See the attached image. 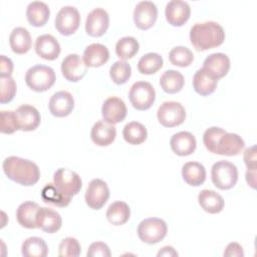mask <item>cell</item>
I'll return each instance as SVG.
<instances>
[{
	"label": "cell",
	"instance_id": "44dd1931",
	"mask_svg": "<svg viewBox=\"0 0 257 257\" xmlns=\"http://www.w3.org/2000/svg\"><path fill=\"white\" fill-rule=\"evenodd\" d=\"M37 228H40L46 233H55L57 232L62 225V219L58 212L43 207L39 208L36 216Z\"/></svg>",
	"mask_w": 257,
	"mask_h": 257
},
{
	"label": "cell",
	"instance_id": "74e56055",
	"mask_svg": "<svg viewBox=\"0 0 257 257\" xmlns=\"http://www.w3.org/2000/svg\"><path fill=\"white\" fill-rule=\"evenodd\" d=\"M132 75V67L124 60L115 61L109 68V76L115 84L125 83Z\"/></svg>",
	"mask_w": 257,
	"mask_h": 257
},
{
	"label": "cell",
	"instance_id": "ab89813d",
	"mask_svg": "<svg viewBox=\"0 0 257 257\" xmlns=\"http://www.w3.org/2000/svg\"><path fill=\"white\" fill-rule=\"evenodd\" d=\"M80 244L73 237L64 238L58 246V255L60 257H77L80 255Z\"/></svg>",
	"mask_w": 257,
	"mask_h": 257
},
{
	"label": "cell",
	"instance_id": "4316f807",
	"mask_svg": "<svg viewBox=\"0 0 257 257\" xmlns=\"http://www.w3.org/2000/svg\"><path fill=\"white\" fill-rule=\"evenodd\" d=\"M218 84V79L213 77L204 68H200L195 72L193 77V87L195 91L203 96L212 94Z\"/></svg>",
	"mask_w": 257,
	"mask_h": 257
},
{
	"label": "cell",
	"instance_id": "ffe728a7",
	"mask_svg": "<svg viewBox=\"0 0 257 257\" xmlns=\"http://www.w3.org/2000/svg\"><path fill=\"white\" fill-rule=\"evenodd\" d=\"M60 44L51 34H42L35 40L36 53L46 60H54L60 54Z\"/></svg>",
	"mask_w": 257,
	"mask_h": 257
},
{
	"label": "cell",
	"instance_id": "e575fe53",
	"mask_svg": "<svg viewBox=\"0 0 257 257\" xmlns=\"http://www.w3.org/2000/svg\"><path fill=\"white\" fill-rule=\"evenodd\" d=\"M164 64L163 57L156 52H149L143 55L138 62V70L142 74H154L162 68Z\"/></svg>",
	"mask_w": 257,
	"mask_h": 257
},
{
	"label": "cell",
	"instance_id": "7a4b0ae2",
	"mask_svg": "<svg viewBox=\"0 0 257 257\" xmlns=\"http://www.w3.org/2000/svg\"><path fill=\"white\" fill-rule=\"evenodd\" d=\"M190 40L196 50L205 51L220 46L225 40V31L214 21L196 23L190 30Z\"/></svg>",
	"mask_w": 257,
	"mask_h": 257
},
{
	"label": "cell",
	"instance_id": "7402d4cb",
	"mask_svg": "<svg viewBox=\"0 0 257 257\" xmlns=\"http://www.w3.org/2000/svg\"><path fill=\"white\" fill-rule=\"evenodd\" d=\"M116 137V128L114 124L108 123L105 120L96 121L91 127L90 138L92 142L99 147L109 146Z\"/></svg>",
	"mask_w": 257,
	"mask_h": 257
},
{
	"label": "cell",
	"instance_id": "f1b7e54d",
	"mask_svg": "<svg viewBox=\"0 0 257 257\" xmlns=\"http://www.w3.org/2000/svg\"><path fill=\"white\" fill-rule=\"evenodd\" d=\"M9 44L12 51L16 54H24L31 48V36L24 27H16L9 36Z\"/></svg>",
	"mask_w": 257,
	"mask_h": 257
},
{
	"label": "cell",
	"instance_id": "f35d334b",
	"mask_svg": "<svg viewBox=\"0 0 257 257\" xmlns=\"http://www.w3.org/2000/svg\"><path fill=\"white\" fill-rule=\"evenodd\" d=\"M169 59L176 66L186 67L193 62L194 54L188 47L176 46L170 51Z\"/></svg>",
	"mask_w": 257,
	"mask_h": 257
},
{
	"label": "cell",
	"instance_id": "f6af8a7d",
	"mask_svg": "<svg viewBox=\"0 0 257 257\" xmlns=\"http://www.w3.org/2000/svg\"><path fill=\"white\" fill-rule=\"evenodd\" d=\"M244 163L248 170H256L257 158H256V146L253 145L247 148L244 153Z\"/></svg>",
	"mask_w": 257,
	"mask_h": 257
},
{
	"label": "cell",
	"instance_id": "5b68a950",
	"mask_svg": "<svg viewBox=\"0 0 257 257\" xmlns=\"http://www.w3.org/2000/svg\"><path fill=\"white\" fill-rule=\"evenodd\" d=\"M168 232V226L163 219L147 218L138 226L139 238L147 244H156L162 241Z\"/></svg>",
	"mask_w": 257,
	"mask_h": 257
},
{
	"label": "cell",
	"instance_id": "7bdbcfd3",
	"mask_svg": "<svg viewBox=\"0 0 257 257\" xmlns=\"http://www.w3.org/2000/svg\"><path fill=\"white\" fill-rule=\"evenodd\" d=\"M17 131L16 120L14 111L11 110H2L1 111V133L2 134H13Z\"/></svg>",
	"mask_w": 257,
	"mask_h": 257
},
{
	"label": "cell",
	"instance_id": "1f68e13d",
	"mask_svg": "<svg viewBox=\"0 0 257 257\" xmlns=\"http://www.w3.org/2000/svg\"><path fill=\"white\" fill-rule=\"evenodd\" d=\"M184 83V75L180 71L174 69L166 70L160 78V85L167 93L179 92L183 88Z\"/></svg>",
	"mask_w": 257,
	"mask_h": 257
},
{
	"label": "cell",
	"instance_id": "ba28073f",
	"mask_svg": "<svg viewBox=\"0 0 257 257\" xmlns=\"http://www.w3.org/2000/svg\"><path fill=\"white\" fill-rule=\"evenodd\" d=\"M157 117L163 126L174 127L185 121L186 110L178 101H165L158 108Z\"/></svg>",
	"mask_w": 257,
	"mask_h": 257
},
{
	"label": "cell",
	"instance_id": "c3c4849f",
	"mask_svg": "<svg viewBox=\"0 0 257 257\" xmlns=\"http://www.w3.org/2000/svg\"><path fill=\"white\" fill-rule=\"evenodd\" d=\"M246 181L251 188H256V170H247Z\"/></svg>",
	"mask_w": 257,
	"mask_h": 257
},
{
	"label": "cell",
	"instance_id": "9c48e42d",
	"mask_svg": "<svg viewBox=\"0 0 257 257\" xmlns=\"http://www.w3.org/2000/svg\"><path fill=\"white\" fill-rule=\"evenodd\" d=\"M57 31L65 36L73 34L79 27L80 15L74 6H63L57 12L54 20Z\"/></svg>",
	"mask_w": 257,
	"mask_h": 257
},
{
	"label": "cell",
	"instance_id": "681fc988",
	"mask_svg": "<svg viewBox=\"0 0 257 257\" xmlns=\"http://www.w3.org/2000/svg\"><path fill=\"white\" fill-rule=\"evenodd\" d=\"M160 256H178V252L175 251V249L172 246H165L163 247L157 254Z\"/></svg>",
	"mask_w": 257,
	"mask_h": 257
},
{
	"label": "cell",
	"instance_id": "3957f363",
	"mask_svg": "<svg viewBox=\"0 0 257 257\" xmlns=\"http://www.w3.org/2000/svg\"><path fill=\"white\" fill-rule=\"evenodd\" d=\"M55 79L56 76L53 68L42 64L30 67L25 74L26 84L37 92L48 90L54 84Z\"/></svg>",
	"mask_w": 257,
	"mask_h": 257
},
{
	"label": "cell",
	"instance_id": "ee69618b",
	"mask_svg": "<svg viewBox=\"0 0 257 257\" xmlns=\"http://www.w3.org/2000/svg\"><path fill=\"white\" fill-rule=\"evenodd\" d=\"M87 257H109L111 255L109 247L103 242H93L89 245L87 253Z\"/></svg>",
	"mask_w": 257,
	"mask_h": 257
},
{
	"label": "cell",
	"instance_id": "4dcf8cb0",
	"mask_svg": "<svg viewBox=\"0 0 257 257\" xmlns=\"http://www.w3.org/2000/svg\"><path fill=\"white\" fill-rule=\"evenodd\" d=\"M131 217V209L125 202L115 201L111 203L106 210L108 222L114 226L125 224Z\"/></svg>",
	"mask_w": 257,
	"mask_h": 257
},
{
	"label": "cell",
	"instance_id": "6da1fadb",
	"mask_svg": "<svg viewBox=\"0 0 257 257\" xmlns=\"http://www.w3.org/2000/svg\"><path fill=\"white\" fill-rule=\"evenodd\" d=\"M2 168L8 179L22 186H33L40 178V171L35 163L16 156L7 157Z\"/></svg>",
	"mask_w": 257,
	"mask_h": 257
},
{
	"label": "cell",
	"instance_id": "8d00e7d4",
	"mask_svg": "<svg viewBox=\"0 0 257 257\" xmlns=\"http://www.w3.org/2000/svg\"><path fill=\"white\" fill-rule=\"evenodd\" d=\"M139 41L133 36H124L120 38L115 44V53L120 60L133 58L139 51Z\"/></svg>",
	"mask_w": 257,
	"mask_h": 257
},
{
	"label": "cell",
	"instance_id": "7dc6e473",
	"mask_svg": "<svg viewBox=\"0 0 257 257\" xmlns=\"http://www.w3.org/2000/svg\"><path fill=\"white\" fill-rule=\"evenodd\" d=\"M224 256L226 257H243L244 256V252H243V247L236 242H232L229 243L224 251Z\"/></svg>",
	"mask_w": 257,
	"mask_h": 257
},
{
	"label": "cell",
	"instance_id": "f546056e",
	"mask_svg": "<svg viewBox=\"0 0 257 257\" xmlns=\"http://www.w3.org/2000/svg\"><path fill=\"white\" fill-rule=\"evenodd\" d=\"M182 177L188 185L198 187L206 180V169L199 162H188L182 168Z\"/></svg>",
	"mask_w": 257,
	"mask_h": 257
},
{
	"label": "cell",
	"instance_id": "d590c367",
	"mask_svg": "<svg viewBox=\"0 0 257 257\" xmlns=\"http://www.w3.org/2000/svg\"><path fill=\"white\" fill-rule=\"evenodd\" d=\"M41 198L45 203L57 207H66L69 205L71 198L60 192L54 184H46L41 191Z\"/></svg>",
	"mask_w": 257,
	"mask_h": 257
},
{
	"label": "cell",
	"instance_id": "484cf974",
	"mask_svg": "<svg viewBox=\"0 0 257 257\" xmlns=\"http://www.w3.org/2000/svg\"><path fill=\"white\" fill-rule=\"evenodd\" d=\"M50 16V10L46 3L41 1L30 2L26 8V18L28 22L35 27H41L46 24Z\"/></svg>",
	"mask_w": 257,
	"mask_h": 257
},
{
	"label": "cell",
	"instance_id": "cb8c5ba5",
	"mask_svg": "<svg viewBox=\"0 0 257 257\" xmlns=\"http://www.w3.org/2000/svg\"><path fill=\"white\" fill-rule=\"evenodd\" d=\"M109 51L100 43H91L83 51V61L87 67H99L107 62Z\"/></svg>",
	"mask_w": 257,
	"mask_h": 257
},
{
	"label": "cell",
	"instance_id": "60d3db41",
	"mask_svg": "<svg viewBox=\"0 0 257 257\" xmlns=\"http://www.w3.org/2000/svg\"><path fill=\"white\" fill-rule=\"evenodd\" d=\"M225 133L226 131L219 126H211L207 128L203 135V142L206 149L211 153L216 154L218 142Z\"/></svg>",
	"mask_w": 257,
	"mask_h": 257
},
{
	"label": "cell",
	"instance_id": "e0dca14e",
	"mask_svg": "<svg viewBox=\"0 0 257 257\" xmlns=\"http://www.w3.org/2000/svg\"><path fill=\"white\" fill-rule=\"evenodd\" d=\"M48 106L52 115L64 117L70 114L74 108V98L70 92L60 90L52 94L49 99Z\"/></svg>",
	"mask_w": 257,
	"mask_h": 257
},
{
	"label": "cell",
	"instance_id": "5bb4252c",
	"mask_svg": "<svg viewBox=\"0 0 257 257\" xmlns=\"http://www.w3.org/2000/svg\"><path fill=\"white\" fill-rule=\"evenodd\" d=\"M108 25V13L102 8H94L86 17L85 31L89 36L99 37L106 32Z\"/></svg>",
	"mask_w": 257,
	"mask_h": 257
},
{
	"label": "cell",
	"instance_id": "30bf717a",
	"mask_svg": "<svg viewBox=\"0 0 257 257\" xmlns=\"http://www.w3.org/2000/svg\"><path fill=\"white\" fill-rule=\"evenodd\" d=\"M109 198V189L107 184L101 179H93L89 182L85 192V203L93 209L99 210L104 206Z\"/></svg>",
	"mask_w": 257,
	"mask_h": 257
},
{
	"label": "cell",
	"instance_id": "836d02e7",
	"mask_svg": "<svg viewBox=\"0 0 257 257\" xmlns=\"http://www.w3.org/2000/svg\"><path fill=\"white\" fill-rule=\"evenodd\" d=\"M122 136L126 143L131 145H141L147 140L148 132L143 123L139 121H131L124 125Z\"/></svg>",
	"mask_w": 257,
	"mask_h": 257
},
{
	"label": "cell",
	"instance_id": "4fadbf2b",
	"mask_svg": "<svg viewBox=\"0 0 257 257\" xmlns=\"http://www.w3.org/2000/svg\"><path fill=\"white\" fill-rule=\"evenodd\" d=\"M15 120L17 130L23 132H31L38 127L40 124L39 111L30 104H22L15 111Z\"/></svg>",
	"mask_w": 257,
	"mask_h": 257
},
{
	"label": "cell",
	"instance_id": "d4e9b609",
	"mask_svg": "<svg viewBox=\"0 0 257 257\" xmlns=\"http://www.w3.org/2000/svg\"><path fill=\"white\" fill-rule=\"evenodd\" d=\"M39 208V205L32 201H26L20 204L16 211V219L19 225L27 229L37 228L36 216Z\"/></svg>",
	"mask_w": 257,
	"mask_h": 257
},
{
	"label": "cell",
	"instance_id": "7c38bea8",
	"mask_svg": "<svg viewBox=\"0 0 257 257\" xmlns=\"http://www.w3.org/2000/svg\"><path fill=\"white\" fill-rule=\"evenodd\" d=\"M61 72L68 81L76 82L83 78L87 72V66L83 59L76 53L65 56L61 62Z\"/></svg>",
	"mask_w": 257,
	"mask_h": 257
},
{
	"label": "cell",
	"instance_id": "8992f818",
	"mask_svg": "<svg viewBox=\"0 0 257 257\" xmlns=\"http://www.w3.org/2000/svg\"><path fill=\"white\" fill-rule=\"evenodd\" d=\"M130 101L138 110L149 109L156 100V91L148 81L135 82L128 92Z\"/></svg>",
	"mask_w": 257,
	"mask_h": 257
},
{
	"label": "cell",
	"instance_id": "9a60e30c",
	"mask_svg": "<svg viewBox=\"0 0 257 257\" xmlns=\"http://www.w3.org/2000/svg\"><path fill=\"white\" fill-rule=\"evenodd\" d=\"M126 105L124 101L116 96H110L106 98L101 107V114L103 120L108 123L115 124L122 121L126 116Z\"/></svg>",
	"mask_w": 257,
	"mask_h": 257
},
{
	"label": "cell",
	"instance_id": "277c9868",
	"mask_svg": "<svg viewBox=\"0 0 257 257\" xmlns=\"http://www.w3.org/2000/svg\"><path fill=\"white\" fill-rule=\"evenodd\" d=\"M211 178L215 187L220 190H229L238 181V169L231 162L219 161L212 166Z\"/></svg>",
	"mask_w": 257,
	"mask_h": 257
},
{
	"label": "cell",
	"instance_id": "8fae6325",
	"mask_svg": "<svg viewBox=\"0 0 257 257\" xmlns=\"http://www.w3.org/2000/svg\"><path fill=\"white\" fill-rule=\"evenodd\" d=\"M158 17V8L152 1L139 2L134 10V22L142 30L151 28Z\"/></svg>",
	"mask_w": 257,
	"mask_h": 257
},
{
	"label": "cell",
	"instance_id": "ac0fdd59",
	"mask_svg": "<svg viewBox=\"0 0 257 257\" xmlns=\"http://www.w3.org/2000/svg\"><path fill=\"white\" fill-rule=\"evenodd\" d=\"M202 68L216 79H219L228 73L230 69V59L224 53H212L206 57Z\"/></svg>",
	"mask_w": 257,
	"mask_h": 257
},
{
	"label": "cell",
	"instance_id": "52a82bcc",
	"mask_svg": "<svg viewBox=\"0 0 257 257\" xmlns=\"http://www.w3.org/2000/svg\"><path fill=\"white\" fill-rule=\"evenodd\" d=\"M53 184L65 196L72 198L79 193L82 181L77 173L67 168H59L53 175Z\"/></svg>",
	"mask_w": 257,
	"mask_h": 257
},
{
	"label": "cell",
	"instance_id": "bcb514c9",
	"mask_svg": "<svg viewBox=\"0 0 257 257\" xmlns=\"http://www.w3.org/2000/svg\"><path fill=\"white\" fill-rule=\"evenodd\" d=\"M13 71V62L9 57L0 55V77L11 76Z\"/></svg>",
	"mask_w": 257,
	"mask_h": 257
},
{
	"label": "cell",
	"instance_id": "83f0119b",
	"mask_svg": "<svg viewBox=\"0 0 257 257\" xmlns=\"http://www.w3.org/2000/svg\"><path fill=\"white\" fill-rule=\"evenodd\" d=\"M198 201L202 209L210 214L220 213L224 208V199L213 190H202L199 193Z\"/></svg>",
	"mask_w": 257,
	"mask_h": 257
},
{
	"label": "cell",
	"instance_id": "603a6c76",
	"mask_svg": "<svg viewBox=\"0 0 257 257\" xmlns=\"http://www.w3.org/2000/svg\"><path fill=\"white\" fill-rule=\"evenodd\" d=\"M245 143L243 139L233 133H225L219 140L216 154L222 156H236L244 149Z\"/></svg>",
	"mask_w": 257,
	"mask_h": 257
},
{
	"label": "cell",
	"instance_id": "d6a6232c",
	"mask_svg": "<svg viewBox=\"0 0 257 257\" xmlns=\"http://www.w3.org/2000/svg\"><path fill=\"white\" fill-rule=\"evenodd\" d=\"M24 257H45L48 254V247L40 237H29L25 239L21 246Z\"/></svg>",
	"mask_w": 257,
	"mask_h": 257
},
{
	"label": "cell",
	"instance_id": "b9f144b4",
	"mask_svg": "<svg viewBox=\"0 0 257 257\" xmlns=\"http://www.w3.org/2000/svg\"><path fill=\"white\" fill-rule=\"evenodd\" d=\"M0 102H10L16 93V82L13 77H0Z\"/></svg>",
	"mask_w": 257,
	"mask_h": 257
},
{
	"label": "cell",
	"instance_id": "2e32d148",
	"mask_svg": "<svg viewBox=\"0 0 257 257\" xmlns=\"http://www.w3.org/2000/svg\"><path fill=\"white\" fill-rule=\"evenodd\" d=\"M191 8L186 1L172 0L167 3L165 9L166 19L173 26H182L190 18Z\"/></svg>",
	"mask_w": 257,
	"mask_h": 257
},
{
	"label": "cell",
	"instance_id": "d6986e66",
	"mask_svg": "<svg viewBox=\"0 0 257 257\" xmlns=\"http://www.w3.org/2000/svg\"><path fill=\"white\" fill-rule=\"evenodd\" d=\"M170 146L176 155L185 157L195 152L197 142L194 135L190 132H179L171 138Z\"/></svg>",
	"mask_w": 257,
	"mask_h": 257
}]
</instances>
